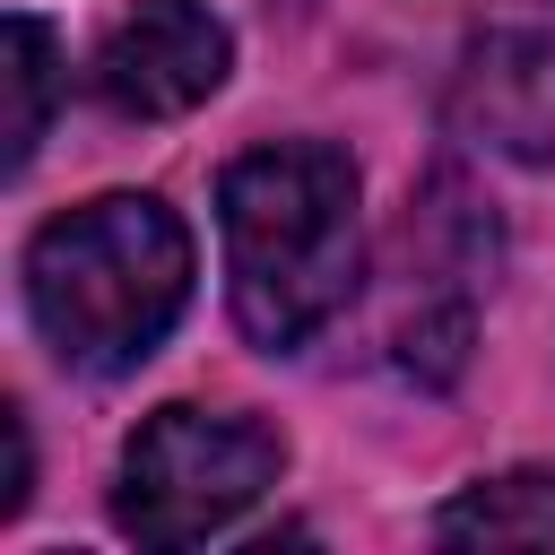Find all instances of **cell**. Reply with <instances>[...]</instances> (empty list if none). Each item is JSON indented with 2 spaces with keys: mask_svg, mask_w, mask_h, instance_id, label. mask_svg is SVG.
<instances>
[{
  "mask_svg": "<svg viewBox=\"0 0 555 555\" xmlns=\"http://www.w3.org/2000/svg\"><path fill=\"white\" fill-rule=\"evenodd\" d=\"M451 121L520 165L555 156V0H477L451 78Z\"/></svg>",
  "mask_w": 555,
  "mask_h": 555,
  "instance_id": "obj_4",
  "label": "cell"
},
{
  "mask_svg": "<svg viewBox=\"0 0 555 555\" xmlns=\"http://www.w3.org/2000/svg\"><path fill=\"white\" fill-rule=\"evenodd\" d=\"M278 434L251 416H208V408H156L130 451H121V486H113V520L139 546H199L217 529H234L269 486H278Z\"/></svg>",
  "mask_w": 555,
  "mask_h": 555,
  "instance_id": "obj_3",
  "label": "cell"
},
{
  "mask_svg": "<svg viewBox=\"0 0 555 555\" xmlns=\"http://www.w3.org/2000/svg\"><path fill=\"white\" fill-rule=\"evenodd\" d=\"M0 434H9V477H0V520L26 512V486H35V451H26V416L0 408Z\"/></svg>",
  "mask_w": 555,
  "mask_h": 555,
  "instance_id": "obj_8",
  "label": "cell"
},
{
  "mask_svg": "<svg viewBox=\"0 0 555 555\" xmlns=\"http://www.w3.org/2000/svg\"><path fill=\"white\" fill-rule=\"evenodd\" d=\"M217 225H225L234 321L269 356L304 347L321 321L347 312L364 278V234H356V165L338 147L278 139L234 156L217 182Z\"/></svg>",
  "mask_w": 555,
  "mask_h": 555,
  "instance_id": "obj_1",
  "label": "cell"
},
{
  "mask_svg": "<svg viewBox=\"0 0 555 555\" xmlns=\"http://www.w3.org/2000/svg\"><path fill=\"white\" fill-rule=\"evenodd\" d=\"M225 61H234V43H225V26H217L208 9H191V0H147L139 17H121V26L95 43L87 87H95V104L121 113V121H173V113H191V104H208V95L225 87Z\"/></svg>",
  "mask_w": 555,
  "mask_h": 555,
  "instance_id": "obj_5",
  "label": "cell"
},
{
  "mask_svg": "<svg viewBox=\"0 0 555 555\" xmlns=\"http://www.w3.org/2000/svg\"><path fill=\"white\" fill-rule=\"evenodd\" d=\"M442 546H555V468H512L486 486H460L434 512Z\"/></svg>",
  "mask_w": 555,
  "mask_h": 555,
  "instance_id": "obj_6",
  "label": "cell"
},
{
  "mask_svg": "<svg viewBox=\"0 0 555 555\" xmlns=\"http://www.w3.org/2000/svg\"><path fill=\"white\" fill-rule=\"evenodd\" d=\"M26 304L61 364L130 373L191 304V234L147 191L87 199L26 243Z\"/></svg>",
  "mask_w": 555,
  "mask_h": 555,
  "instance_id": "obj_2",
  "label": "cell"
},
{
  "mask_svg": "<svg viewBox=\"0 0 555 555\" xmlns=\"http://www.w3.org/2000/svg\"><path fill=\"white\" fill-rule=\"evenodd\" d=\"M0 87H9V165H26L43 147V121H52V95H61V43L35 26V17H9L0 26Z\"/></svg>",
  "mask_w": 555,
  "mask_h": 555,
  "instance_id": "obj_7",
  "label": "cell"
}]
</instances>
